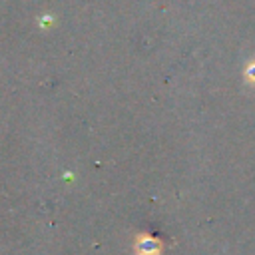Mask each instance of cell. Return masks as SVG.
Masks as SVG:
<instances>
[{
    "instance_id": "obj_1",
    "label": "cell",
    "mask_w": 255,
    "mask_h": 255,
    "mask_svg": "<svg viewBox=\"0 0 255 255\" xmlns=\"http://www.w3.org/2000/svg\"><path fill=\"white\" fill-rule=\"evenodd\" d=\"M245 78H247V82L255 84V62H249V64H247V68H245Z\"/></svg>"
}]
</instances>
